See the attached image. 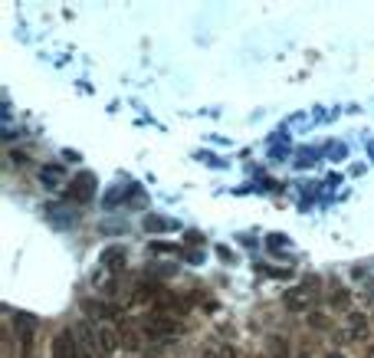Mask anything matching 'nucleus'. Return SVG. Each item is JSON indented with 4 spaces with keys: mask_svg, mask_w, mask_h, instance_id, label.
<instances>
[{
    "mask_svg": "<svg viewBox=\"0 0 374 358\" xmlns=\"http://www.w3.org/2000/svg\"><path fill=\"white\" fill-rule=\"evenodd\" d=\"M309 322H312L315 329H328V319H325L322 312H315V316H309Z\"/></svg>",
    "mask_w": 374,
    "mask_h": 358,
    "instance_id": "15",
    "label": "nucleus"
},
{
    "mask_svg": "<svg viewBox=\"0 0 374 358\" xmlns=\"http://www.w3.org/2000/svg\"><path fill=\"white\" fill-rule=\"evenodd\" d=\"M325 358H345V355H341V352H328V355H325Z\"/></svg>",
    "mask_w": 374,
    "mask_h": 358,
    "instance_id": "17",
    "label": "nucleus"
},
{
    "mask_svg": "<svg viewBox=\"0 0 374 358\" xmlns=\"http://www.w3.org/2000/svg\"><path fill=\"white\" fill-rule=\"evenodd\" d=\"M50 358H82L76 329H60L50 342Z\"/></svg>",
    "mask_w": 374,
    "mask_h": 358,
    "instance_id": "4",
    "label": "nucleus"
},
{
    "mask_svg": "<svg viewBox=\"0 0 374 358\" xmlns=\"http://www.w3.org/2000/svg\"><path fill=\"white\" fill-rule=\"evenodd\" d=\"M266 349H269V358H292L289 342L282 339V335H272V339H269V345H266Z\"/></svg>",
    "mask_w": 374,
    "mask_h": 358,
    "instance_id": "10",
    "label": "nucleus"
},
{
    "mask_svg": "<svg viewBox=\"0 0 374 358\" xmlns=\"http://www.w3.org/2000/svg\"><path fill=\"white\" fill-rule=\"evenodd\" d=\"M141 332L148 335V339H154V342H168V339H178L181 335V325L174 322L171 316H145L141 319Z\"/></svg>",
    "mask_w": 374,
    "mask_h": 358,
    "instance_id": "3",
    "label": "nucleus"
},
{
    "mask_svg": "<svg viewBox=\"0 0 374 358\" xmlns=\"http://www.w3.org/2000/svg\"><path fill=\"white\" fill-rule=\"evenodd\" d=\"M40 184H43V188H50V191L60 188V184H63V168H60V164H56V168H53V164L40 168Z\"/></svg>",
    "mask_w": 374,
    "mask_h": 358,
    "instance_id": "9",
    "label": "nucleus"
},
{
    "mask_svg": "<svg viewBox=\"0 0 374 358\" xmlns=\"http://www.w3.org/2000/svg\"><path fill=\"white\" fill-rule=\"evenodd\" d=\"M128 260V250L125 247H105L102 250V266L105 270H122Z\"/></svg>",
    "mask_w": 374,
    "mask_h": 358,
    "instance_id": "7",
    "label": "nucleus"
},
{
    "mask_svg": "<svg viewBox=\"0 0 374 358\" xmlns=\"http://www.w3.org/2000/svg\"><path fill=\"white\" fill-rule=\"evenodd\" d=\"M151 253H178V247H174V243H158V240H154Z\"/></svg>",
    "mask_w": 374,
    "mask_h": 358,
    "instance_id": "14",
    "label": "nucleus"
},
{
    "mask_svg": "<svg viewBox=\"0 0 374 358\" xmlns=\"http://www.w3.org/2000/svg\"><path fill=\"white\" fill-rule=\"evenodd\" d=\"M122 345H125L128 352H141V335H138V332H125V335H122Z\"/></svg>",
    "mask_w": 374,
    "mask_h": 358,
    "instance_id": "13",
    "label": "nucleus"
},
{
    "mask_svg": "<svg viewBox=\"0 0 374 358\" xmlns=\"http://www.w3.org/2000/svg\"><path fill=\"white\" fill-rule=\"evenodd\" d=\"M361 299H365L368 306H374V286H365V290H361Z\"/></svg>",
    "mask_w": 374,
    "mask_h": 358,
    "instance_id": "16",
    "label": "nucleus"
},
{
    "mask_svg": "<svg viewBox=\"0 0 374 358\" xmlns=\"http://www.w3.org/2000/svg\"><path fill=\"white\" fill-rule=\"evenodd\" d=\"M368 335H371L368 316L365 312H358V309H351V312H345V325L335 332V342H338V345H355V342L368 339Z\"/></svg>",
    "mask_w": 374,
    "mask_h": 358,
    "instance_id": "2",
    "label": "nucleus"
},
{
    "mask_svg": "<svg viewBox=\"0 0 374 358\" xmlns=\"http://www.w3.org/2000/svg\"><path fill=\"white\" fill-rule=\"evenodd\" d=\"M95 194V178L92 174H79V178H73V188H69V197L73 201H89V197Z\"/></svg>",
    "mask_w": 374,
    "mask_h": 358,
    "instance_id": "6",
    "label": "nucleus"
},
{
    "mask_svg": "<svg viewBox=\"0 0 374 358\" xmlns=\"http://www.w3.org/2000/svg\"><path fill=\"white\" fill-rule=\"evenodd\" d=\"M95 339H99V358H112L115 349L122 345L119 329H112V325H105V322H95Z\"/></svg>",
    "mask_w": 374,
    "mask_h": 358,
    "instance_id": "5",
    "label": "nucleus"
},
{
    "mask_svg": "<svg viewBox=\"0 0 374 358\" xmlns=\"http://www.w3.org/2000/svg\"><path fill=\"white\" fill-rule=\"evenodd\" d=\"M201 358H237V349H233L230 342H210V345L201 352Z\"/></svg>",
    "mask_w": 374,
    "mask_h": 358,
    "instance_id": "8",
    "label": "nucleus"
},
{
    "mask_svg": "<svg viewBox=\"0 0 374 358\" xmlns=\"http://www.w3.org/2000/svg\"><path fill=\"white\" fill-rule=\"evenodd\" d=\"M315 299H319V280L309 276L306 283H299V286H292V290L282 293V306L289 309L292 316H306V312H312Z\"/></svg>",
    "mask_w": 374,
    "mask_h": 358,
    "instance_id": "1",
    "label": "nucleus"
},
{
    "mask_svg": "<svg viewBox=\"0 0 374 358\" xmlns=\"http://www.w3.org/2000/svg\"><path fill=\"white\" fill-rule=\"evenodd\" d=\"M145 231H174V221H164V217H145Z\"/></svg>",
    "mask_w": 374,
    "mask_h": 358,
    "instance_id": "12",
    "label": "nucleus"
},
{
    "mask_svg": "<svg viewBox=\"0 0 374 358\" xmlns=\"http://www.w3.org/2000/svg\"><path fill=\"white\" fill-rule=\"evenodd\" d=\"M351 299H355V296H351L348 286H335V290H332V306L335 309H348V312H351Z\"/></svg>",
    "mask_w": 374,
    "mask_h": 358,
    "instance_id": "11",
    "label": "nucleus"
}]
</instances>
